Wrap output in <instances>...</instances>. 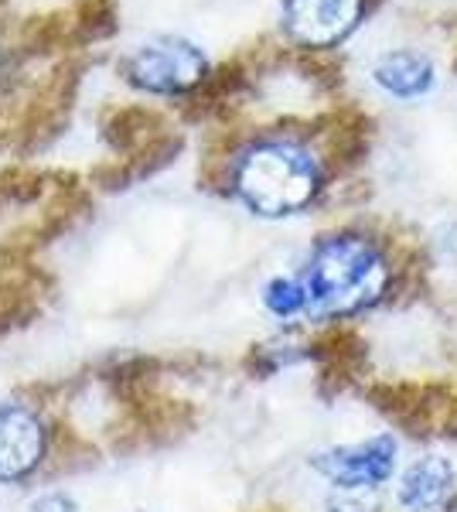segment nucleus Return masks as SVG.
I'll list each match as a JSON object with an SVG mask.
<instances>
[{
    "label": "nucleus",
    "instance_id": "1",
    "mask_svg": "<svg viewBox=\"0 0 457 512\" xmlns=\"http://www.w3.org/2000/svg\"><path fill=\"white\" fill-rule=\"evenodd\" d=\"M226 181L239 202L263 219H284L304 212L318 198L324 168L321 158L301 140H256L229 161Z\"/></svg>",
    "mask_w": 457,
    "mask_h": 512
},
{
    "label": "nucleus",
    "instance_id": "2",
    "mask_svg": "<svg viewBox=\"0 0 457 512\" xmlns=\"http://www.w3.org/2000/svg\"><path fill=\"white\" fill-rule=\"evenodd\" d=\"M307 318H348L372 308L389 291V263L365 236H328L311 250L304 274Z\"/></svg>",
    "mask_w": 457,
    "mask_h": 512
},
{
    "label": "nucleus",
    "instance_id": "3",
    "mask_svg": "<svg viewBox=\"0 0 457 512\" xmlns=\"http://www.w3.org/2000/svg\"><path fill=\"white\" fill-rule=\"evenodd\" d=\"M65 431L52 403L38 396H0V485H35L55 465Z\"/></svg>",
    "mask_w": 457,
    "mask_h": 512
},
{
    "label": "nucleus",
    "instance_id": "4",
    "mask_svg": "<svg viewBox=\"0 0 457 512\" xmlns=\"http://www.w3.org/2000/svg\"><path fill=\"white\" fill-rule=\"evenodd\" d=\"M123 79L147 93H195L209 76L205 59L195 45L181 38H154L147 45H140L137 52H130L120 65Z\"/></svg>",
    "mask_w": 457,
    "mask_h": 512
},
{
    "label": "nucleus",
    "instance_id": "5",
    "mask_svg": "<svg viewBox=\"0 0 457 512\" xmlns=\"http://www.w3.org/2000/svg\"><path fill=\"white\" fill-rule=\"evenodd\" d=\"M311 468L328 478L331 489H382L396 468V441L389 434L359 444L328 448L311 458Z\"/></svg>",
    "mask_w": 457,
    "mask_h": 512
},
{
    "label": "nucleus",
    "instance_id": "6",
    "mask_svg": "<svg viewBox=\"0 0 457 512\" xmlns=\"http://www.w3.org/2000/svg\"><path fill=\"white\" fill-rule=\"evenodd\" d=\"M76 86H79V65L76 62L55 65V69L48 72V79L31 93L24 110L18 113L14 140H18L21 147H31V144H41L48 134H55V127L62 123L65 113H69Z\"/></svg>",
    "mask_w": 457,
    "mask_h": 512
},
{
    "label": "nucleus",
    "instance_id": "7",
    "mask_svg": "<svg viewBox=\"0 0 457 512\" xmlns=\"http://www.w3.org/2000/svg\"><path fill=\"white\" fill-rule=\"evenodd\" d=\"M362 0H287V31L304 48H331L355 31Z\"/></svg>",
    "mask_w": 457,
    "mask_h": 512
},
{
    "label": "nucleus",
    "instance_id": "8",
    "mask_svg": "<svg viewBox=\"0 0 457 512\" xmlns=\"http://www.w3.org/2000/svg\"><path fill=\"white\" fill-rule=\"evenodd\" d=\"M454 485H457V472L451 461H447L444 454H427V458L413 461L400 475L396 502H400L406 512H430L451 499Z\"/></svg>",
    "mask_w": 457,
    "mask_h": 512
},
{
    "label": "nucleus",
    "instance_id": "9",
    "mask_svg": "<svg viewBox=\"0 0 457 512\" xmlns=\"http://www.w3.org/2000/svg\"><path fill=\"white\" fill-rule=\"evenodd\" d=\"M168 134V123L151 106H113L103 117V137L110 140L113 151L120 154H137L147 144H154L157 137Z\"/></svg>",
    "mask_w": 457,
    "mask_h": 512
},
{
    "label": "nucleus",
    "instance_id": "10",
    "mask_svg": "<svg viewBox=\"0 0 457 512\" xmlns=\"http://www.w3.org/2000/svg\"><path fill=\"white\" fill-rule=\"evenodd\" d=\"M376 82L386 93L413 99L434 86V65L420 52H389L376 62Z\"/></svg>",
    "mask_w": 457,
    "mask_h": 512
},
{
    "label": "nucleus",
    "instance_id": "11",
    "mask_svg": "<svg viewBox=\"0 0 457 512\" xmlns=\"http://www.w3.org/2000/svg\"><path fill=\"white\" fill-rule=\"evenodd\" d=\"M69 41H79L72 11L38 14V18L24 21V28H21V48H24V52H58V48H65Z\"/></svg>",
    "mask_w": 457,
    "mask_h": 512
},
{
    "label": "nucleus",
    "instance_id": "12",
    "mask_svg": "<svg viewBox=\"0 0 457 512\" xmlns=\"http://www.w3.org/2000/svg\"><path fill=\"white\" fill-rule=\"evenodd\" d=\"M243 79H246V72H243V65H239V62H226V65H219V69H215L212 76H205L202 86H198L195 93L188 96L185 117L198 120V117H202V113L215 110V106H219L222 99L232 96L239 86H243Z\"/></svg>",
    "mask_w": 457,
    "mask_h": 512
},
{
    "label": "nucleus",
    "instance_id": "13",
    "mask_svg": "<svg viewBox=\"0 0 457 512\" xmlns=\"http://www.w3.org/2000/svg\"><path fill=\"white\" fill-rule=\"evenodd\" d=\"M263 308H267L277 321L307 318V294H304L301 277L284 274V277L267 280V287H263Z\"/></svg>",
    "mask_w": 457,
    "mask_h": 512
},
{
    "label": "nucleus",
    "instance_id": "14",
    "mask_svg": "<svg viewBox=\"0 0 457 512\" xmlns=\"http://www.w3.org/2000/svg\"><path fill=\"white\" fill-rule=\"evenodd\" d=\"M72 21H76L79 41H99V38H110L116 31L120 11H116V0H76Z\"/></svg>",
    "mask_w": 457,
    "mask_h": 512
},
{
    "label": "nucleus",
    "instance_id": "15",
    "mask_svg": "<svg viewBox=\"0 0 457 512\" xmlns=\"http://www.w3.org/2000/svg\"><path fill=\"white\" fill-rule=\"evenodd\" d=\"M324 512H379V489H331Z\"/></svg>",
    "mask_w": 457,
    "mask_h": 512
},
{
    "label": "nucleus",
    "instance_id": "16",
    "mask_svg": "<svg viewBox=\"0 0 457 512\" xmlns=\"http://www.w3.org/2000/svg\"><path fill=\"white\" fill-rule=\"evenodd\" d=\"M31 512H79V502L62 489H45V492L35 495Z\"/></svg>",
    "mask_w": 457,
    "mask_h": 512
},
{
    "label": "nucleus",
    "instance_id": "17",
    "mask_svg": "<svg viewBox=\"0 0 457 512\" xmlns=\"http://www.w3.org/2000/svg\"><path fill=\"white\" fill-rule=\"evenodd\" d=\"M0 76H4V55H0Z\"/></svg>",
    "mask_w": 457,
    "mask_h": 512
}]
</instances>
